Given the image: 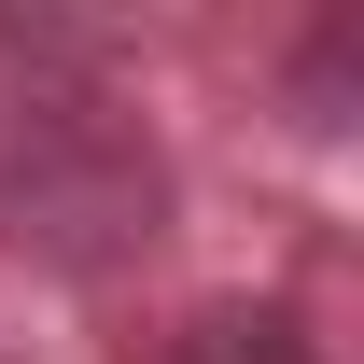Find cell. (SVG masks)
Returning <instances> with one entry per match:
<instances>
[{"instance_id": "7a4b0ae2", "label": "cell", "mask_w": 364, "mask_h": 364, "mask_svg": "<svg viewBox=\"0 0 364 364\" xmlns=\"http://www.w3.org/2000/svg\"><path fill=\"white\" fill-rule=\"evenodd\" d=\"M168 364H322V350H309V322L267 309V294H210V309H182Z\"/></svg>"}, {"instance_id": "6da1fadb", "label": "cell", "mask_w": 364, "mask_h": 364, "mask_svg": "<svg viewBox=\"0 0 364 364\" xmlns=\"http://www.w3.org/2000/svg\"><path fill=\"white\" fill-rule=\"evenodd\" d=\"M0 238L56 252V267H112L127 238H154V154H140L98 98H14L0 112Z\"/></svg>"}]
</instances>
